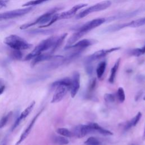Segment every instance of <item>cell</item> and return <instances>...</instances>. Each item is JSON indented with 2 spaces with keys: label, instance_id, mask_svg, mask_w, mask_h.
<instances>
[{
  "label": "cell",
  "instance_id": "obj_6",
  "mask_svg": "<svg viewBox=\"0 0 145 145\" xmlns=\"http://www.w3.org/2000/svg\"><path fill=\"white\" fill-rule=\"evenodd\" d=\"M71 132H72V135H74L77 138H81L85 137L87 134L95 133V131L89 125V124H87V125H78L74 127V128L72 129V131Z\"/></svg>",
  "mask_w": 145,
  "mask_h": 145
},
{
  "label": "cell",
  "instance_id": "obj_36",
  "mask_svg": "<svg viewBox=\"0 0 145 145\" xmlns=\"http://www.w3.org/2000/svg\"><path fill=\"white\" fill-rule=\"evenodd\" d=\"M142 95V91H140L138 92L137 93V95L135 96V101H138V100H139V99L140 98V97H141Z\"/></svg>",
  "mask_w": 145,
  "mask_h": 145
},
{
  "label": "cell",
  "instance_id": "obj_9",
  "mask_svg": "<svg viewBox=\"0 0 145 145\" xmlns=\"http://www.w3.org/2000/svg\"><path fill=\"white\" fill-rule=\"evenodd\" d=\"M80 88V74L78 71L74 72L71 79V84L70 86V94L73 98L77 94Z\"/></svg>",
  "mask_w": 145,
  "mask_h": 145
},
{
  "label": "cell",
  "instance_id": "obj_10",
  "mask_svg": "<svg viewBox=\"0 0 145 145\" xmlns=\"http://www.w3.org/2000/svg\"><path fill=\"white\" fill-rule=\"evenodd\" d=\"M105 22V19L104 18H97L93 20H92L86 24H83L82 26L80 27L79 30L84 31L85 32H88L89 31L101 25Z\"/></svg>",
  "mask_w": 145,
  "mask_h": 145
},
{
  "label": "cell",
  "instance_id": "obj_37",
  "mask_svg": "<svg viewBox=\"0 0 145 145\" xmlns=\"http://www.w3.org/2000/svg\"><path fill=\"white\" fill-rule=\"evenodd\" d=\"M138 80L139 82H142L144 80H145V76L142 75H138Z\"/></svg>",
  "mask_w": 145,
  "mask_h": 145
},
{
  "label": "cell",
  "instance_id": "obj_34",
  "mask_svg": "<svg viewBox=\"0 0 145 145\" xmlns=\"http://www.w3.org/2000/svg\"><path fill=\"white\" fill-rule=\"evenodd\" d=\"M96 78H93L92 79L90 82H89V91H93L96 86Z\"/></svg>",
  "mask_w": 145,
  "mask_h": 145
},
{
  "label": "cell",
  "instance_id": "obj_42",
  "mask_svg": "<svg viewBox=\"0 0 145 145\" xmlns=\"http://www.w3.org/2000/svg\"><path fill=\"white\" fill-rule=\"evenodd\" d=\"M2 145H6V143H3Z\"/></svg>",
  "mask_w": 145,
  "mask_h": 145
},
{
  "label": "cell",
  "instance_id": "obj_14",
  "mask_svg": "<svg viewBox=\"0 0 145 145\" xmlns=\"http://www.w3.org/2000/svg\"><path fill=\"white\" fill-rule=\"evenodd\" d=\"M92 44V41L88 39H83L82 40L79 41L76 44H75L73 45L66 46L65 48V49H69L70 48H77L80 50H82Z\"/></svg>",
  "mask_w": 145,
  "mask_h": 145
},
{
  "label": "cell",
  "instance_id": "obj_26",
  "mask_svg": "<svg viewBox=\"0 0 145 145\" xmlns=\"http://www.w3.org/2000/svg\"><path fill=\"white\" fill-rule=\"evenodd\" d=\"M117 98L120 102L123 103L125 100V93L122 87H119L117 90Z\"/></svg>",
  "mask_w": 145,
  "mask_h": 145
},
{
  "label": "cell",
  "instance_id": "obj_2",
  "mask_svg": "<svg viewBox=\"0 0 145 145\" xmlns=\"http://www.w3.org/2000/svg\"><path fill=\"white\" fill-rule=\"evenodd\" d=\"M57 38L52 36L44 40H42L34 48V49L30 53H29L25 57L24 60H29L41 54L42 52L47 50L51 48H52Z\"/></svg>",
  "mask_w": 145,
  "mask_h": 145
},
{
  "label": "cell",
  "instance_id": "obj_15",
  "mask_svg": "<svg viewBox=\"0 0 145 145\" xmlns=\"http://www.w3.org/2000/svg\"><path fill=\"white\" fill-rule=\"evenodd\" d=\"M141 117H142V113L140 112H138L134 117H133L130 121H127L125 123V125L123 126L124 130H128L131 127L135 126L137 125V124L138 123V122L139 121Z\"/></svg>",
  "mask_w": 145,
  "mask_h": 145
},
{
  "label": "cell",
  "instance_id": "obj_19",
  "mask_svg": "<svg viewBox=\"0 0 145 145\" xmlns=\"http://www.w3.org/2000/svg\"><path fill=\"white\" fill-rule=\"evenodd\" d=\"M71 84V79L68 77H66L53 82L52 84V87L53 88H56L57 86H65L70 87Z\"/></svg>",
  "mask_w": 145,
  "mask_h": 145
},
{
  "label": "cell",
  "instance_id": "obj_1",
  "mask_svg": "<svg viewBox=\"0 0 145 145\" xmlns=\"http://www.w3.org/2000/svg\"><path fill=\"white\" fill-rule=\"evenodd\" d=\"M4 42L12 49L20 50L28 49L32 46V44L16 35H11L6 37L4 40Z\"/></svg>",
  "mask_w": 145,
  "mask_h": 145
},
{
  "label": "cell",
  "instance_id": "obj_30",
  "mask_svg": "<svg viewBox=\"0 0 145 145\" xmlns=\"http://www.w3.org/2000/svg\"><path fill=\"white\" fill-rule=\"evenodd\" d=\"M11 113H12V112H10L8 114L5 116L1 119V120H0V129L4 127L5 125L7 123V122L8 120V118H10V116L11 115Z\"/></svg>",
  "mask_w": 145,
  "mask_h": 145
},
{
  "label": "cell",
  "instance_id": "obj_38",
  "mask_svg": "<svg viewBox=\"0 0 145 145\" xmlns=\"http://www.w3.org/2000/svg\"><path fill=\"white\" fill-rule=\"evenodd\" d=\"M5 87L4 86H2L0 87V95L3 93V92L5 90Z\"/></svg>",
  "mask_w": 145,
  "mask_h": 145
},
{
  "label": "cell",
  "instance_id": "obj_17",
  "mask_svg": "<svg viewBox=\"0 0 145 145\" xmlns=\"http://www.w3.org/2000/svg\"><path fill=\"white\" fill-rule=\"evenodd\" d=\"M52 56L50 54H40L35 57L32 61L31 63V65L32 66H34L37 63L44 61H48V60H50L52 58Z\"/></svg>",
  "mask_w": 145,
  "mask_h": 145
},
{
  "label": "cell",
  "instance_id": "obj_39",
  "mask_svg": "<svg viewBox=\"0 0 145 145\" xmlns=\"http://www.w3.org/2000/svg\"><path fill=\"white\" fill-rule=\"evenodd\" d=\"M142 138H143V140H145V127H144V132H143Z\"/></svg>",
  "mask_w": 145,
  "mask_h": 145
},
{
  "label": "cell",
  "instance_id": "obj_29",
  "mask_svg": "<svg viewBox=\"0 0 145 145\" xmlns=\"http://www.w3.org/2000/svg\"><path fill=\"white\" fill-rule=\"evenodd\" d=\"M104 99L106 103H113L115 101V97L112 93H106L104 95Z\"/></svg>",
  "mask_w": 145,
  "mask_h": 145
},
{
  "label": "cell",
  "instance_id": "obj_40",
  "mask_svg": "<svg viewBox=\"0 0 145 145\" xmlns=\"http://www.w3.org/2000/svg\"><path fill=\"white\" fill-rule=\"evenodd\" d=\"M2 80L0 79V85L2 84Z\"/></svg>",
  "mask_w": 145,
  "mask_h": 145
},
{
  "label": "cell",
  "instance_id": "obj_12",
  "mask_svg": "<svg viewBox=\"0 0 145 145\" xmlns=\"http://www.w3.org/2000/svg\"><path fill=\"white\" fill-rule=\"evenodd\" d=\"M41 111H42V110L40 111V112L33 117V118L31 122H30V123L29 124V125L28 126V127L25 129V130L23 131V133H22V134H21V135H20V137L19 140L16 142L15 145H19V144H20L21 143H22V142L25 139V138L28 136L29 134L30 133V132L31 131V130H32V127H33V125H34V124H35L36 121L37 120V118L39 117V116L40 114H41Z\"/></svg>",
  "mask_w": 145,
  "mask_h": 145
},
{
  "label": "cell",
  "instance_id": "obj_27",
  "mask_svg": "<svg viewBox=\"0 0 145 145\" xmlns=\"http://www.w3.org/2000/svg\"><path fill=\"white\" fill-rule=\"evenodd\" d=\"M50 0H33L29 1L24 4H23L22 6L24 7H27V6H36L37 5H40L41 3H42L48 1Z\"/></svg>",
  "mask_w": 145,
  "mask_h": 145
},
{
  "label": "cell",
  "instance_id": "obj_5",
  "mask_svg": "<svg viewBox=\"0 0 145 145\" xmlns=\"http://www.w3.org/2000/svg\"><path fill=\"white\" fill-rule=\"evenodd\" d=\"M56 10V9H52L50 11H49L48 12H46L43 15L39 16L35 21L31 22V23H28L24 24L22 25L20 27V29H25L29 27H31L32 26H33L37 24H41L44 25L45 23H48L50 20H51L53 15L55 13Z\"/></svg>",
  "mask_w": 145,
  "mask_h": 145
},
{
  "label": "cell",
  "instance_id": "obj_16",
  "mask_svg": "<svg viewBox=\"0 0 145 145\" xmlns=\"http://www.w3.org/2000/svg\"><path fill=\"white\" fill-rule=\"evenodd\" d=\"M86 33V32L78 30L76 32L74 33L67 40V43L66 46H71L74 43L76 42L79 39H80L83 35H84Z\"/></svg>",
  "mask_w": 145,
  "mask_h": 145
},
{
  "label": "cell",
  "instance_id": "obj_31",
  "mask_svg": "<svg viewBox=\"0 0 145 145\" xmlns=\"http://www.w3.org/2000/svg\"><path fill=\"white\" fill-rule=\"evenodd\" d=\"M58 20V14H54L51 19V20H50V22L47 23L46 24H44V25H41L39 27L40 28H42V27H48V26H50V25H52V24H53L54 22H56L57 20Z\"/></svg>",
  "mask_w": 145,
  "mask_h": 145
},
{
  "label": "cell",
  "instance_id": "obj_41",
  "mask_svg": "<svg viewBox=\"0 0 145 145\" xmlns=\"http://www.w3.org/2000/svg\"><path fill=\"white\" fill-rule=\"evenodd\" d=\"M143 99L144 100H145V95L143 96Z\"/></svg>",
  "mask_w": 145,
  "mask_h": 145
},
{
  "label": "cell",
  "instance_id": "obj_28",
  "mask_svg": "<svg viewBox=\"0 0 145 145\" xmlns=\"http://www.w3.org/2000/svg\"><path fill=\"white\" fill-rule=\"evenodd\" d=\"M96 131L99 133L100 134L103 135H105V136H108V135H113V133L109 131L108 130H106V129L101 127L100 126H98V127L96 129Z\"/></svg>",
  "mask_w": 145,
  "mask_h": 145
},
{
  "label": "cell",
  "instance_id": "obj_32",
  "mask_svg": "<svg viewBox=\"0 0 145 145\" xmlns=\"http://www.w3.org/2000/svg\"><path fill=\"white\" fill-rule=\"evenodd\" d=\"M12 57L16 59H21L22 58V57H23V54L21 52V51L20 50H16V49H14V51L12 52Z\"/></svg>",
  "mask_w": 145,
  "mask_h": 145
},
{
  "label": "cell",
  "instance_id": "obj_22",
  "mask_svg": "<svg viewBox=\"0 0 145 145\" xmlns=\"http://www.w3.org/2000/svg\"><path fill=\"white\" fill-rule=\"evenodd\" d=\"M106 66V63L105 61H103L99 63L96 68V74H97V78L100 79L102 77V76L103 75L105 72Z\"/></svg>",
  "mask_w": 145,
  "mask_h": 145
},
{
  "label": "cell",
  "instance_id": "obj_8",
  "mask_svg": "<svg viewBox=\"0 0 145 145\" xmlns=\"http://www.w3.org/2000/svg\"><path fill=\"white\" fill-rule=\"evenodd\" d=\"M55 88V92L51 100L52 103H56L61 101L70 90V87L65 86H59Z\"/></svg>",
  "mask_w": 145,
  "mask_h": 145
},
{
  "label": "cell",
  "instance_id": "obj_7",
  "mask_svg": "<svg viewBox=\"0 0 145 145\" xmlns=\"http://www.w3.org/2000/svg\"><path fill=\"white\" fill-rule=\"evenodd\" d=\"M120 49V47H116V48H112L108 49H102L98 51L95 52L94 53L88 57L86 60V63H91L92 61H95L96 59H100L101 58H103L108 54L110 53H112L114 51L118 50Z\"/></svg>",
  "mask_w": 145,
  "mask_h": 145
},
{
  "label": "cell",
  "instance_id": "obj_24",
  "mask_svg": "<svg viewBox=\"0 0 145 145\" xmlns=\"http://www.w3.org/2000/svg\"><path fill=\"white\" fill-rule=\"evenodd\" d=\"M56 132L59 134L60 135H62L63 137L69 138L72 136V132L70 131L69 129L64 127H60L57 129Z\"/></svg>",
  "mask_w": 145,
  "mask_h": 145
},
{
  "label": "cell",
  "instance_id": "obj_11",
  "mask_svg": "<svg viewBox=\"0 0 145 145\" xmlns=\"http://www.w3.org/2000/svg\"><path fill=\"white\" fill-rule=\"evenodd\" d=\"M87 6L86 3H80L74 6H73L71 9L68 11L63 12L60 14H58V20L59 19H69L72 17L76 12L80 8L84 7Z\"/></svg>",
  "mask_w": 145,
  "mask_h": 145
},
{
  "label": "cell",
  "instance_id": "obj_3",
  "mask_svg": "<svg viewBox=\"0 0 145 145\" xmlns=\"http://www.w3.org/2000/svg\"><path fill=\"white\" fill-rule=\"evenodd\" d=\"M112 4V2L110 1L106 0L104 1L100 2H99L92 6H90L89 7L84 10L82 12H80L77 16V18L80 19L82 18H84L88 15V14L94 12H98L100 11L104 10L106 8H108Z\"/></svg>",
  "mask_w": 145,
  "mask_h": 145
},
{
  "label": "cell",
  "instance_id": "obj_20",
  "mask_svg": "<svg viewBox=\"0 0 145 145\" xmlns=\"http://www.w3.org/2000/svg\"><path fill=\"white\" fill-rule=\"evenodd\" d=\"M53 142L57 145H66L69 143L66 137L62 135H54L52 138Z\"/></svg>",
  "mask_w": 145,
  "mask_h": 145
},
{
  "label": "cell",
  "instance_id": "obj_18",
  "mask_svg": "<svg viewBox=\"0 0 145 145\" xmlns=\"http://www.w3.org/2000/svg\"><path fill=\"white\" fill-rule=\"evenodd\" d=\"M120 61L121 59L118 58L116 62H115L114 65H113V66L112 67V68L110 70V76L109 78V82L110 83H113L115 80V78H116V73L117 71V70L118 69L120 63Z\"/></svg>",
  "mask_w": 145,
  "mask_h": 145
},
{
  "label": "cell",
  "instance_id": "obj_33",
  "mask_svg": "<svg viewBox=\"0 0 145 145\" xmlns=\"http://www.w3.org/2000/svg\"><path fill=\"white\" fill-rule=\"evenodd\" d=\"M93 68L92 66L91 65V63H86V70L88 74L91 75L93 72Z\"/></svg>",
  "mask_w": 145,
  "mask_h": 145
},
{
  "label": "cell",
  "instance_id": "obj_23",
  "mask_svg": "<svg viewBox=\"0 0 145 145\" xmlns=\"http://www.w3.org/2000/svg\"><path fill=\"white\" fill-rule=\"evenodd\" d=\"M67 35V33H64L63 35L59 37L57 39L53 46L52 48L51 53H53L56 50H57L60 46V45L62 44L63 40H65V39Z\"/></svg>",
  "mask_w": 145,
  "mask_h": 145
},
{
  "label": "cell",
  "instance_id": "obj_21",
  "mask_svg": "<svg viewBox=\"0 0 145 145\" xmlns=\"http://www.w3.org/2000/svg\"><path fill=\"white\" fill-rule=\"evenodd\" d=\"M144 25H145V17L133 20L129 23H127V27L131 28H137Z\"/></svg>",
  "mask_w": 145,
  "mask_h": 145
},
{
  "label": "cell",
  "instance_id": "obj_25",
  "mask_svg": "<svg viewBox=\"0 0 145 145\" xmlns=\"http://www.w3.org/2000/svg\"><path fill=\"white\" fill-rule=\"evenodd\" d=\"M86 145H101L100 141L96 138L91 137L88 138L84 142Z\"/></svg>",
  "mask_w": 145,
  "mask_h": 145
},
{
  "label": "cell",
  "instance_id": "obj_4",
  "mask_svg": "<svg viewBox=\"0 0 145 145\" xmlns=\"http://www.w3.org/2000/svg\"><path fill=\"white\" fill-rule=\"evenodd\" d=\"M33 8H34V7L29 6L25 8L16 9V10L0 13V21L22 16L29 12L33 10Z\"/></svg>",
  "mask_w": 145,
  "mask_h": 145
},
{
  "label": "cell",
  "instance_id": "obj_35",
  "mask_svg": "<svg viewBox=\"0 0 145 145\" xmlns=\"http://www.w3.org/2000/svg\"><path fill=\"white\" fill-rule=\"evenodd\" d=\"M7 0H0V9L5 7L7 5Z\"/></svg>",
  "mask_w": 145,
  "mask_h": 145
},
{
  "label": "cell",
  "instance_id": "obj_13",
  "mask_svg": "<svg viewBox=\"0 0 145 145\" xmlns=\"http://www.w3.org/2000/svg\"><path fill=\"white\" fill-rule=\"evenodd\" d=\"M35 105V101H33L20 114V116L18 117V118L16 119V120L15 121L13 126H12V130H14L20 123V122L23 120L24 118H25L29 114V113L31 112V111L33 110L34 106Z\"/></svg>",
  "mask_w": 145,
  "mask_h": 145
}]
</instances>
